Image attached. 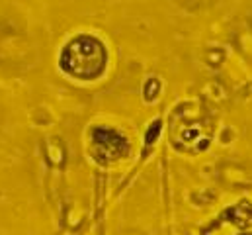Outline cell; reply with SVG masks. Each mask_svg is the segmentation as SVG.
Listing matches in <instances>:
<instances>
[{
    "mask_svg": "<svg viewBox=\"0 0 252 235\" xmlns=\"http://www.w3.org/2000/svg\"><path fill=\"white\" fill-rule=\"evenodd\" d=\"M108 53L100 39L92 36H78L66 43L61 53V69L66 75L92 80L98 78L106 69Z\"/></svg>",
    "mask_w": 252,
    "mask_h": 235,
    "instance_id": "6da1fadb",
    "label": "cell"
},
{
    "mask_svg": "<svg viewBox=\"0 0 252 235\" xmlns=\"http://www.w3.org/2000/svg\"><path fill=\"white\" fill-rule=\"evenodd\" d=\"M92 139H94V145L98 147L100 155H104L108 159H118L127 153V139L114 129L98 127V129H94Z\"/></svg>",
    "mask_w": 252,
    "mask_h": 235,
    "instance_id": "7a4b0ae2",
    "label": "cell"
},
{
    "mask_svg": "<svg viewBox=\"0 0 252 235\" xmlns=\"http://www.w3.org/2000/svg\"><path fill=\"white\" fill-rule=\"evenodd\" d=\"M158 131H160V121H155L153 123V129H149V133H147V143H153L157 139Z\"/></svg>",
    "mask_w": 252,
    "mask_h": 235,
    "instance_id": "3957f363",
    "label": "cell"
}]
</instances>
